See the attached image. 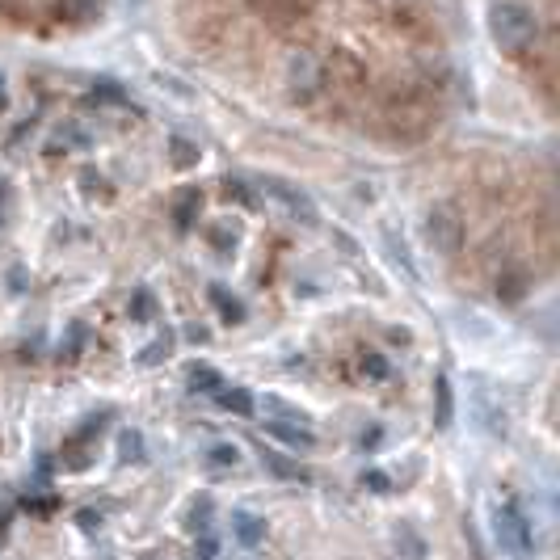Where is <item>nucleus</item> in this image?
I'll use <instances>...</instances> for the list:
<instances>
[{
  "mask_svg": "<svg viewBox=\"0 0 560 560\" xmlns=\"http://www.w3.org/2000/svg\"><path fill=\"white\" fill-rule=\"evenodd\" d=\"M219 89L375 148H422L468 102L455 0H156Z\"/></svg>",
  "mask_w": 560,
  "mask_h": 560,
  "instance_id": "nucleus-1",
  "label": "nucleus"
},
{
  "mask_svg": "<svg viewBox=\"0 0 560 560\" xmlns=\"http://www.w3.org/2000/svg\"><path fill=\"white\" fill-rule=\"evenodd\" d=\"M502 72L552 114L556 102V0H476Z\"/></svg>",
  "mask_w": 560,
  "mask_h": 560,
  "instance_id": "nucleus-2",
  "label": "nucleus"
},
{
  "mask_svg": "<svg viewBox=\"0 0 560 560\" xmlns=\"http://www.w3.org/2000/svg\"><path fill=\"white\" fill-rule=\"evenodd\" d=\"M110 0H0V47H55L102 26Z\"/></svg>",
  "mask_w": 560,
  "mask_h": 560,
  "instance_id": "nucleus-3",
  "label": "nucleus"
},
{
  "mask_svg": "<svg viewBox=\"0 0 560 560\" xmlns=\"http://www.w3.org/2000/svg\"><path fill=\"white\" fill-rule=\"evenodd\" d=\"M497 548L510 552V556H531L535 552V531H531V518L518 510V506H502L497 510Z\"/></svg>",
  "mask_w": 560,
  "mask_h": 560,
  "instance_id": "nucleus-4",
  "label": "nucleus"
},
{
  "mask_svg": "<svg viewBox=\"0 0 560 560\" xmlns=\"http://www.w3.org/2000/svg\"><path fill=\"white\" fill-rule=\"evenodd\" d=\"M232 535H236L245 548H257V544L266 539V518H257V514H249V510H236V514H232Z\"/></svg>",
  "mask_w": 560,
  "mask_h": 560,
  "instance_id": "nucleus-5",
  "label": "nucleus"
},
{
  "mask_svg": "<svg viewBox=\"0 0 560 560\" xmlns=\"http://www.w3.org/2000/svg\"><path fill=\"white\" fill-rule=\"evenodd\" d=\"M451 417H455L451 379H447V375H438V379H434V426H438V430H447V426H451Z\"/></svg>",
  "mask_w": 560,
  "mask_h": 560,
  "instance_id": "nucleus-6",
  "label": "nucleus"
},
{
  "mask_svg": "<svg viewBox=\"0 0 560 560\" xmlns=\"http://www.w3.org/2000/svg\"><path fill=\"white\" fill-rule=\"evenodd\" d=\"M215 400H219V405H224L232 417H253V413H257V400H253V392H245V388H219Z\"/></svg>",
  "mask_w": 560,
  "mask_h": 560,
  "instance_id": "nucleus-7",
  "label": "nucleus"
},
{
  "mask_svg": "<svg viewBox=\"0 0 560 560\" xmlns=\"http://www.w3.org/2000/svg\"><path fill=\"white\" fill-rule=\"evenodd\" d=\"M270 434H274V438H283L287 447H304V451L316 447V434H312L304 422H295V426H291V422H270Z\"/></svg>",
  "mask_w": 560,
  "mask_h": 560,
  "instance_id": "nucleus-8",
  "label": "nucleus"
},
{
  "mask_svg": "<svg viewBox=\"0 0 560 560\" xmlns=\"http://www.w3.org/2000/svg\"><path fill=\"white\" fill-rule=\"evenodd\" d=\"M262 464H266V468H270L278 480H308V472L299 468L295 459H287L283 451H266V447H262Z\"/></svg>",
  "mask_w": 560,
  "mask_h": 560,
  "instance_id": "nucleus-9",
  "label": "nucleus"
},
{
  "mask_svg": "<svg viewBox=\"0 0 560 560\" xmlns=\"http://www.w3.org/2000/svg\"><path fill=\"white\" fill-rule=\"evenodd\" d=\"M211 304L219 308V316L224 320H232V325H240V320H245V304H240V299L232 295V291H224V287H211Z\"/></svg>",
  "mask_w": 560,
  "mask_h": 560,
  "instance_id": "nucleus-10",
  "label": "nucleus"
},
{
  "mask_svg": "<svg viewBox=\"0 0 560 560\" xmlns=\"http://www.w3.org/2000/svg\"><path fill=\"white\" fill-rule=\"evenodd\" d=\"M186 379H190L194 392H219V388H224V375H219L215 367H207V363H194L186 371Z\"/></svg>",
  "mask_w": 560,
  "mask_h": 560,
  "instance_id": "nucleus-11",
  "label": "nucleus"
},
{
  "mask_svg": "<svg viewBox=\"0 0 560 560\" xmlns=\"http://www.w3.org/2000/svg\"><path fill=\"white\" fill-rule=\"evenodd\" d=\"M118 455H123L127 464H144V434H139V430L118 434Z\"/></svg>",
  "mask_w": 560,
  "mask_h": 560,
  "instance_id": "nucleus-12",
  "label": "nucleus"
},
{
  "mask_svg": "<svg viewBox=\"0 0 560 560\" xmlns=\"http://www.w3.org/2000/svg\"><path fill=\"white\" fill-rule=\"evenodd\" d=\"M396 548H400V556H405V560H426V544H422V539H417L409 527L396 531Z\"/></svg>",
  "mask_w": 560,
  "mask_h": 560,
  "instance_id": "nucleus-13",
  "label": "nucleus"
},
{
  "mask_svg": "<svg viewBox=\"0 0 560 560\" xmlns=\"http://www.w3.org/2000/svg\"><path fill=\"white\" fill-rule=\"evenodd\" d=\"M169 354H173V333H160V342H152L148 354H139V363L152 367V363H165Z\"/></svg>",
  "mask_w": 560,
  "mask_h": 560,
  "instance_id": "nucleus-14",
  "label": "nucleus"
},
{
  "mask_svg": "<svg viewBox=\"0 0 560 560\" xmlns=\"http://www.w3.org/2000/svg\"><path fill=\"white\" fill-rule=\"evenodd\" d=\"M363 375L384 384V379H392V363H388L384 354H363Z\"/></svg>",
  "mask_w": 560,
  "mask_h": 560,
  "instance_id": "nucleus-15",
  "label": "nucleus"
},
{
  "mask_svg": "<svg viewBox=\"0 0 560 560\" xmlns=\"http://www.w3.org/2000/svg\"><path fill=\"white\" fill-rule=\"evenodd\" d=\"M131 316H135V320H152V316H156V299H152L148 291H135V299H131Z\"/></svg>",
  "mask_w": 560,
  "mask_h": 560,
  "instance_id": "nucleus-16",
  "label": "nucleus"
},
{
  "mask_svg": "<svg viewBox=\"0 0 560 560\" xmlns=\"http://www.w3.org/2000/svg\"><path fill=\"white\" fill-rule=\"evenodd\" d=\"M236 459H240V451H236L232 443H215V447H211V464H215V468H224V464L232 468Z\"/></svg>",
  "mask_w": 560,
  "mask_h": 560,
  "instance_id": "nucleus-17",
  "label": "nucleus"
},
{
  "mask_svg": "<svg viewBox=\"0 0 560 560\" xmlns=\"http://www.w3.org/2000/svg\"><path fill=\"white\" fill-rule=\"evenodd\" d=\"M363 485L371 493H392V476L388 472H363Z\"/></svg>",
  "mask_w": 560,
  "mask_h": 560,
  "instance_id": "nucleus-18",
  "label": "nucleus"
},
{
  "mask_svg": "<svg viewBox=\"0 0 560 560\" xmlns=\"http://www.w3.org/2000/svg\"><path fill=\"white\" fill-rule=\"evenodd\" d=\"M80 346H85V325H72L68 329V358H76Z\"/></svg>",
  "mask_w": 560,
  "mask_h": 560,
  "instance_id": "nucleus-19",
  "label": "nucleus"
},
{
  "mask_svg": "<svg viewBox=\"0 0 560 560\" xmlns=\"http://www.w3.org/2000/svg\"><path fill=\"white\" fill-rule=\"evenodd\" d=\"M207 510H211V502L203 497V502H198V510H190V531H203L207 527Z\"/></svg>",
  "mask_w": 560,
  "mask_h": 560,
  "instance_id": "nucleus-20",
  "label": "nucleus"
},
{
  "mask_svg": "<svg viewBox=\"0 0 560 560\" xmlns=\"http://www.w3.org/2000/svg\"><path fill=\"white\" fill-rule=\"evenodd\" d=\"M59 502L55 497H26V510H34V514H47V510H55Z\"/></svg>",
  "mask_w": 560,
  "mask_h": 560,
  "instance_id": "nucleus-21",
  "label": "nucleus"
},
{
  "mask_svg": "<svg viewBox=\"0 0 560 560\" xmlns=\"http://www.w3.org/2000/svg\"><path fill=\"white\" fill-rule=\"evenodd\" d=\"M97 523H102L97 510H80V527H85V531H97Z\"/></svg>",
  "mask_w": 560,
  "mask_h": 560,
  "instance_id": "nucleus-22",
  "label": "nucleus"
},
{
  "mask_svg": "<svg viewBox=\"0 0 560 560\" xmlns=\"http://www.w3.org/2000/svg\"><path fill=\"white\" fill-rule=\"evenodd\" d=\"M198 556H203V560H215V556H219V544H215V539H203V544H198Z\"/></svg>",
  "mask_w": 560,
  "mask_h": 560,
  "instance_id": "nucleus-23",
  "label": "nucleus"
},
{
  "mask_svg": "<svg viewBox=\"0 0 560 560\" xmlns=\"http://www.w3.org/2000/svg\"><path fill=\"white\" fill-rule=\"evenodd\" d=\"M379 443V430H367L363 438H358V447H375Z\"/></svg>",
  "mask_w": 560,
  "mask_h": 560,
  "instance_id": "nucleus-24",
  "label": "nucleus"
}]
</instances>
